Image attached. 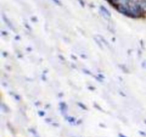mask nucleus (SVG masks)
Listing matches in <instances>:
<instances>
[{
    "instance_id": "obj_1",
    "label": "nucleus",
    "mask_w": 146,
    "mask_h": 137,
    "mask_svg": "<svg viewBox=\"0 0 146 137\" xmlns=\"http://www.w3.org/2000/svg\"><path fill=\"white\" fill-rule=\"evenodd\" d=\"M101 11H102V12L104 13V14H105V15L108 16V17H110V16H111L109 11H108V10H107V9L105 8L104 7H101Z\"/></svg>"
},
{
    "instance_id": "obj_2",
    "label": "nucleus",
    "mask_w": 146,
    "mask_h": 137,
    "mask_svg": "<svg viewBox=\"0 0 146 137\" xmlns=\"http://www.w3.org/2000/svg\"><path fill=\"white\" fill-rule=\"evenodd\" d=\"M108 1H109L111 4H114V5L115 6L117 4H118V2L119 1V0H108Z\"/></svg>"
},
{
    "instance_id": "obj_3",
    "label": "nucleus",
    "mask_w": 146,
    "mask_h": 137,
    "mask_svg": "<svg viewBox=\"0 0 146 137\" xmlns=\"http://www.w3.org/2000/svg\"><path fill=\"white\" fill-rule=\"evenodd\" d=\"M145 1H146V0H145Z\"/></svg>"
}]
</instances>
